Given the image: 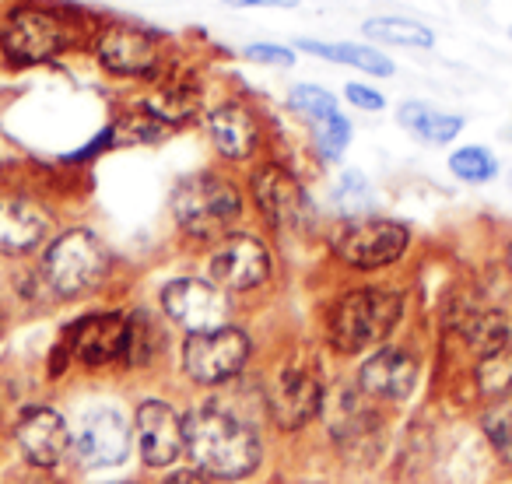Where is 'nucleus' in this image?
Returning <instances> with one entry per match:
<instances>
[{"label":"nucleus","mask_w":512,"mask_h":484,"mask_svg":"<svg viewBox=\"0 0 512 484\" xmlns=\"http://www.w3.org/2000/svg\"><path fill=\"white\" fill-rule=\"evenodd\" d=\"M95 18L67 0H8L0 11V60L15 71L46 67L88 46Z\"/></svg>","instance_id":"f257e3e1"},{"label":"nucleus","mask_w":512,"mask_h":484,"mask_svg":"<svg viewBox=\"0 0 512 484\" xmlns=\"http://www.w3.org/2000/svg\"><path fill=\"white\" fill-rule=\"evenodd\" d=\"M88 53L109 78L155 85L165 74H172L169 46H165L162 32L141 22H127V18H95Z\"/></svg>","instance_id":"f03ea898"},{"label":"nucleus","mask_w":512,"mask_h":484,"mask_svg":"<svg viewBox=\"0 0 512 484\" xmlns=\"http://www.w3.org/2000/svg\"><path fill=\"white\" fill-rule=\"evenodd\" d=\"M246 211L239 183L225 172H190L172 186V218L190 239L211 242L232 235Z\"/></svg>","instance_id":"7ed1b4c3"},{"label":"nucleus","mask_w":512,"mask_h":484,"mask_svg":"<svg viewBox=\"0 0 512 484\" xmlns=\"http://www.w3.org/2000/svg\"><path fill=\"white\" fill-rule=\"evenodd\" d=\"M183 428L186 449L207 474L235 481V477L253 474L260 463V439L235 414L218 411V407H200L183 421Z\"/></svg>","instance_id":"20e7f679"},{"label":"nucleus","mask_w":512,"mask_h":484,"mask_svg":"<svg viewBox=\"0 0 512 484\" xmlns=\"http://www.w3.org/2000/svg\"><path fill=\"white\" fill-rule=\"evenodd\" d=\"M109 246L85 225L64 228L46 242L43 281L57 299H81L109 278Z\"/></svg>","instance_id":"39448f33"},{"label":"nucleus","mask_w":512,"mask_h":484,"mask_svg":"<svg viewBox=\"0 0 512 484\" xmlns=\"http://www.w3.org/2000/svg\"><path fill=\"white\" fill-rule=\"evenodd\" d=\"M404 316V295L397 288H355L344 292L330 309V341L337 351H365L386 341Z\"/></svg>","instance_id":"423d86ee"},{"label":"nucleus","mask_w":512,"mask_h":484,"mask_svg":"<svg viewBox=\"0 0 512 484\" xmlns=\"http://www.w3.org/2000/svg\"><path fill=\"white\" fill-rule=\"evenodd\" d=\"M411 250V228L407 221L383 218V214H362L344 218L330 235V253L351 271H386L400 264Z\"/></svg>","instance_id":"0eeeda50"},{"label":"nucleus","mask_w":512,"mask_h":484,"mask_svg":"<svg viewBox=\"0 0 512 484\" xmlns=\"http://www.w3.org/2000/svg\"><path fill=\"white\" fill-rule=\"evenodd\" d=\"M249 200L256 204L260 218L271 228H281V232L306 228L309 211H313L306 186H302V179L285 162L256 165L253 176H249Z\"/></svg>","instance_id":"6e6552de"},{"label":"nucleus","mask_w":512,"mask_h":484,"mask_svg":"<svg viewBox=\"0 0 512 484\" xmlns=\"http://www.w3.org/2000/svg\"><path fill=\"white\" fill-rule=\"evenodd\" d=\"M274 274V257L260 235L232 232L211 253V281L221 292H253Z\"/></svg>","instance_id":"1a4fd4ad"},{"label":"nucleus","mask_w":512,"mask_h":484,"mask_svg":"<svg viewBox=\"0 0 512 484\" xmlns=\"http://www.w3.org/2000/svg\"><path fill=\"white\" fill-rule=\"evenodd\" d=\"M162 309L172 323L186 327L190 334L228 327V292L204 278H172L162 288Z\"/></svg>","instance_id":"9d476101"},{"label":"nucleus","mask_w":512,"mask_h":484,"mask_svg":"<svg viewBox=\"0 0 512 484\" xmlns=\"http://www.w3.org/2000/svg\"><path fill=\"white\" fill-rule=\"evenodd\" d=\"M249 358V341L242 330L235 327H218L204 330V334H190L183 348V365L197 383H225L235 372L246 365Z\"/></svg>","instance_id":"9b49d317"},{"label":"nucleus","mask_w":512,"mask_h":484,"mask_svg":"<svg viewBox=\"0 0 512 484\" xmlns=\"http://www.w3.org/2000/svg\"><path fill=\"white\" fill-rule=\"evenodd\" d=\"M130 337H134V320L127 313L109 309V313L85 316L74 327H67L64 351L85 365H106L116 358H127Z\"/></svg>","instance_id":"f8f14e48"},{"label":"nucleus","mask_w":512,"mask_h":484,"mask_svg":"<svg viewBox=\"0 0 512 484\" xmlns=\"http://www.w3.org/2000/svg\"><path fill=\"white\" fill-rule=\"evenodd\" d=\"M53 218L25 193H0V257H32L50 239Z\"/></svg>","instance_id":"ddd939ff"},{"label":"nucleus","mask_w":512,"mask_h":484,"mask_svg":"<svg viewBox=\"0 0 512 484\" xmlns=\"http://www.w3.org/2000/svg\"><path fill=\"white\" fill-rule=\"evenodd\" d=\"M207 137H211L214 151H218L225 162H249V158L260 151V116L253 106L239 99H225L218 106L207 109L204 116Z\"/></svg>","instance_id":"4468645a"},{"label":"nucleus","mask_w":512,"mask_h":484,"mask_svg":"<svg viewBox=\"0 0 512 484\" xmlns=\"http://www.w3.org/2000/svg\"><path fill=\"white\" fill-rule=\"evenodd\" d=\"M78 460L85 467H113L127 456L130 449V428L113 407H95L85 414V425L78 432Z\"/></svg>","instance_id":"2eb2a0df"},{"label":"nucleus","mask_w":512,"mask_h":484,"mask_svg":"<svg viewBox=\"0 0 512 484\" xmlns=\"http://www.w3.org/2000/svg\"><path fill=\"white\" fill-rule=\"evenodd\" d=\"M137 442L141 456L151 467H169L179 453L186 449V428L183 418L162 400H148L137 411Z\"/></svg>","instance_id":"dca6fc26"},{"label":"nucleus","mask_w":512,"mask_h":484,"mask_svg":"<svg viewBox=\"0 0 512 484\" xmlns=\"http://www.w3.org/2000/svg\"><path fill=\"white\" fill-rule=\"evenodd\" d=\"M200 106H204L200 85L190 78V74H179V71H172V74H165L162 81H155L151 92L144 95V102H141L144 113L155 116L165 130L190 123L193 116L200 113Z\"/></svg>","instance_id":"f3484780"},{"label":"nucleus","mask_w":512,"mask_h":484,"mask_svg":"<svg viewBox=\"0 0 512 484\" xmlns=\"http://www.w3.org/2000/svg\"><path fill=\"white\" fill-rule=\"evenodd\" d=\"M323 390L320 379L306 369H288L271 393V414L281 428H302L309 418L320 414Z\"/></svg>","instance_id":"a211bd4d"},{"label":"nucleus","mask_w":512,"mask_h":484,"mask_svg":"<svg viewBox=\"0 0 512 484\" xmlns=\"http://www.w3.org/2000/svg\"><path fill=\"white\" fill-rule=\"evenodd\" d=\"M18 446L32 467H53L67 453V421L50 407H36L18 421Z\"/></svg>","instance_id":"6ab92c4d"},{"label":"nucleus","mask_w":512,"mask_h":484,"mask_svg":"<svg viewBox=\"0 0 512 484\" xmlns=\"http://www.w3.org/2000/svg\"><path fill=\"white\" fill-rule=\"evenodd\" d=\"M414 383H418V365H414V358L400 348L376 351L362 369V386H365V393H372V397L404 400V397H411Z\"/></svg>","instance_id":"aec40b11"},{"label":"nucleus","mask_w":512,"mask_h":484,"mask_svg":"<svg viewBox=\"0 0 512 484\" xmlns=\"http://www.w3.org/2000/svg\"><path fill=\"white\" fill-rule=\"evenodd\" d=\"M295 50L313 53V57L327 60V64L355 67V71L369 74V78H390V74L397 71V64H393L386 53H379L376 46H369V43H327V39L302 36L299 43H295Z\"/></svg>","instance_id":"412c9836"},{"label":"nucleus","mask_w":512,"mask_h":484,"mask_svg":"<svg viewBox=\"0 0 512 484\" xmlns=\"http://www.w3.org/2000/svg\"><path fill=\"white\" fill-rule=\"evenodd\" d=\"M397 123L407 130L411 137L425 144H449L463 134L467 120L460 113H442V109L428 106V102H418V99H407L400 102L397 109Z\"/></svg>","instance_id":"4be33fe9"},{"label":"nucleus","mask_w":512,"mask_h":484,"mask_svg":"<svg viewBox=\"0 0 512 484\" xmlns=\"http://www.w3.org/2000/svg\"><path fill=\"white\" fill-rule=\"evenodd\" d=\"M467 344L477 351L481 358H495L509 351L512 341V320L502 313V309H474V313L463 316L460 323Z\"/></svg>","instance_id":"5701e85b"},{"label":"nucleus","mask_w":512,"mask_h":484,"mask_svg":"<svg viewBox=\"0 0 512 484\" xmlns=\"http://www.w3.org/2000/svg\"><path fill=\"white\" fill-rule=\"evenodd\" d=\"M365 39L372 43H386V46H407V50H432L435 46V32L428 25L414 22V18H400V15H372L362 22Z\"/></svg>","instance_id":"b1692460"},{"label":"nucleus","mask_w":512,"mask_h":484,"mask_svg":"<svg viewBox=\"0 0 512 484\" xmlns=\"http://www.w3.org/2000/svg\"><path fill=\"white\" fill-rule=\"evenodd\" d=\"M306 127L313 130L316 155H320L323 162H341V155L351 144V120L341 113V102L330 106V109H323V113L309 116Z\"/></svg>","instance_id":"393cba45"},{"label":"nucleus","mask_w":512,"mask_h":484,"mask_svg":"<svg viewBox=\"0 0 512 484\" xmlns=\"http://www.w3.org/2000/svg\"><path fill=\"white\" fill-rule=\"evenodd\" d=\"M449 172H453L460 183L481 186L498 176V158L491 155L488 148H481V144H467V148H456L453 155H449Z\"/></svg>","instance_id":"a878e982"},{"label":"nucleus","mask_w":512,"mask_h":484,"mask_svg":"<svg viewBox=\"0 0 512 484\" xmlns=\"http://www.w3.org/2000/svg\"><path fill=\"white\" fill-rule=\"evenodd\" d=\"M334 204L344 218H362L372 207V186L358 169H344L334 186Z\"/></svg>","instance_id":"bb28decb"},{"label":"nucleus","mask_w":512,"mask_h":484,"mask_svg":"<svg viewBox=\"0 0 512 484\" xmlns=\"http://www.w3.org/2000/svg\"><path fill=\"white\" fill-rule=\"evenodd\" d=\"M484 432H488V439L495 442L505 456L512 453V400H502V404L484 414Z\"/></svg>","instance_id":"cd10ccee"},{"label":"nucleus","mask_w":512,"mask_h":484,"mask_svg":"<svg viewBox=\"0 0 512 484\" xmlns=\"http://www.w3.org/2000/svg\"><path fill=\"white\" fill-rule=\"evenodd\" d=\"M242 57L253 60V64H267V67H295V50L281 43H249L242 50Z\"/></svg>","instance_id":"c85d7f7f"},{"label":"nucleus","mask_w":512,"mask_h":484,"mask_svg":"<svg viewBox=\"0 0 512 484\" xmlns=\"http://www.w3.org/2000/svg\"><path fill=\"white\" fill-rule=\"evenodd\" d=\"M344 99H348L355 109H365V113H379V109H386V95L376 92V88H369V85H362V81L344 85Z\"/></svg>","instance_id":"c756f323"},{"label":"nucleus","mask_w":512,"mask_h":484,"mask_svg":"<svg viewBox=\"0 0 512 484\" xmlns=\"http://www.w3.org/2000/svg\"><path fill=\"white\" fill-rule=\"evenodd\" d=\"M228 8H239V11H253V8H271V11H292L299 8L302 0H221Z\"/></svg>","instance_id":"7c9ffc66"},{"label":"nucleus","mask_w":512,"mask_h":484,"mask_svg":"<svg viewBox=\"0 0 512 484\" xmlns=\"http://www.w3.org/2000/svg\"><path fill=\"white\" fill-rule=\"evenodd\" d=\"M162 484H207V477L200 474V470H176V474Z\"/></svg>","instance_id":"2f4dec72"},{"label":"nucleus","mask_w":512,"mask_h":484,"mask_svg":"<svg viewBox=\"0 0 512 484\" xmlns=\"http://www.w3.org/2000/svg\"><path fill=\"white\" fill-rule=\"evenodd\" d=\"M18 484H57L53 477H22Z\"/></svg>","instance_id":"473e14b6"},{"label":"nucleus","mask_w":512,"mask_h":484,"mask_svg":"<svg viewBox=\"0 0 512 484\" xmlns=\"http://www.w3.org/2000/svg\"><path fill=\"white\" fill-rule=\"evenodd\" d=\"M505 264H509V274H512V235H509V246H505Z\"/></svg>","instance_id":"72a5a7b5"},{"label":"nucleus","mask_w":512,"mask_h":484,"mask_svg":"<svg viewBox=\"0 0 512 484\" xmlns=\"http://www.w3.org/2000/svg\"><path fill=\"white\" fill-rule=\"evenodd\" d=\"M0 330H4V316H0Z\"/></svg>","instance_id":"f704fd0d"},{"label":"nucleus","mask_w":512,"mask_h":484,"mask_svg":"<svg viewBox=\"0 0 512 484\" xmlns=\"http://www.w3.org/2000/svg\"><path fill=\"white\" fill-rule=\"evenodd\" d=\"M509 39H512V29H509Z\"/></svg>","instance_id":"c9c22d12"}]
</instances>
